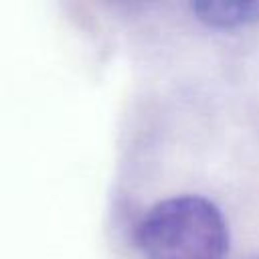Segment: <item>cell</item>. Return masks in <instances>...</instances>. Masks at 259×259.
Listing matches in <instances>:
<instances>
[{
  "mask_svg": "<svg viewBox=\"0 0 259 259\" xmlns=\"http://www.w3.org/2000/svg\"><path fill=\"white\" fill-rule=\"evenodd\" d=\"M146 259H225L229 227L206 198L184 194L156 202L136 227Z\"/></svg>",
  "mask_w": 259,
  "mask_h": 259,
  "instance_id": "obj_1",
  "label": "cell"
},
{
  "mask_svg": "<svg viewBox=\"0 0 259 259\" xmlns=\"http://www.w3.org/2000/svg\"><path fill=\"white\" fill-rule=\"evenodd\" d=\"M198 20L217 28H233L259 20V0L245 2H196L190 6Z\"/></svg>",
  "mask_w": 259,
  "mask_h": 259,
  "instance_id": "obj_2",
  "label": "cell"
},
{
  "mask_svg": "<svg viewBox=\"0 0 259 259\" xmlns=\"http://www.w3.org/2000/svg\"><path fill=\"white\" fill-rule=\"evenodd\" d=\"M249 259H259V257H249Z\"/></svg>",
  "mask_w": 259,
  "mask_h": 259,
  "instance_id": "obj_3",
  "label": "cell"
}]
</instances>
